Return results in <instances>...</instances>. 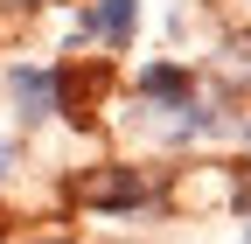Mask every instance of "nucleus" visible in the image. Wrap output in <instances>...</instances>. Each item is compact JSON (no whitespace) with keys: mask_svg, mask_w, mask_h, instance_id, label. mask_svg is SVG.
I'll list each match as a JSON object with an SVG mask.
<instances>
[{"mask_svg":"<svg viewBox=\"0 0 251 244\" xmlns=\"http://www.w3.org/2000/svg\"><path fill=\"white\" fill-rule=\"evenodd\" d=\"M77 202H91V209H133L140 202V174L133 168H98V174L77 181Z\"/></svg>","mask_w":251,"mask_h":244,"instance_id":"nucleus-1","label":"nucleus"},{"mask_svg":"<svg viewBox=\"0 0 251 244\" xmlns=\"http://www.w3.org/2000/svg\"><path fill=\"white\" fill-rule=\"evenodd\" d=\"M7 91H14L21 119H49V112H56V77L35 70V63H14V70H7Z\"/></svg>","mask_w":251,"mask_h":244,"instance_id":"nucleus-2","label":"nucleus"},{"mask_svg":"<svg viewBox=\"0 0 251 244\" xmlns=\"http://www.w3.org/2000/svg\"><path fill=\"white\" fill-rule=\"evenodd\" d=\"M133 21H140V0H98L84 21H77V35H105V42H133Z\"/></svg>","mask_w":251,"mask_h":244,"instance_id":"nucleus-3","label":"nucleus"},{"mask_svg":"<svg viewBox=\"0 0 251 244\" xmlns=\"http://www.w3.org/2000/svg\"><path fill=\"white\" fill-rule=\"evenodd\" d=\"M140 91H147V98H188V77L181 70H147Z\"/></svg>","mask_w":251,"mask_h":244,"instance_id":"nucleus-4","label":"nucleus"},{"mask_svg":"<svg viewBox=\"0 0 251 244\" xmlns=\"http://www.w3.org/2000/svg\"><path fill=\"white\" fill-rule=\"evenodd\" d=\"M7 168H14V146H7V140H0V181H7Z\"/></svg>","mask_w":251,"mask_h":244,"instance_id":"nucleus-5","label":"nucleus"},{"mask_svg":"<svg viewBox=\"0 0 251 244\" xmlns=\"http://www.w3.org/2000/svg\"><path fill=\"white\" fill-rule=\"evenodd\" d=\"M28 7H49V0H28Z\"/></svg>","mask_w":251,"mask_h":244,"instance_id":"nucleus-6","label":"nucleus"}]
</instances>
